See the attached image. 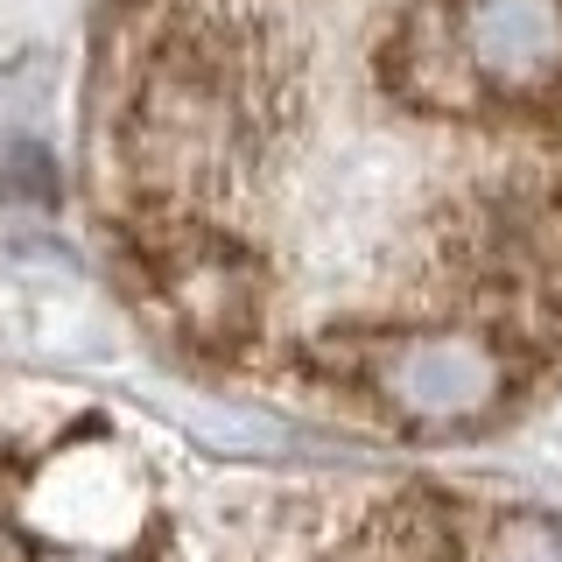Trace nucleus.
I'll use <instances>...</instances> for the list:
<instances>
[{
    "mask_svg": "<svg viewBox=\"0 0 562 562\" xmlns=\"http://www.w3.org/2000/svg\"><path fill=\"white\" fill-rule=\"evenodd\" d=\"M85 183L254 401L471 443L562 380V0H99Z\"/></svg>",
    "mask_w": 562,
    "mask_h": 562,
    "instance_id": "f257e3e1",
    "label": "nucleus"
},
{
    "mask_svg": "<svg viewBox=\"0 0 562 562\" xmlns=\"http://www.w3.org/2000/svg\"><path fill=\"white\" fill-rule=\"evenodd\" d=\"M0 562H562V520L386 471L225 457L0 366Z\"/></svg>",
    "mask_w": 562,
    "mask_h": 562,
    "instance_id": "f03ea898",
    "label": "nucleus"
}]
</instances>
